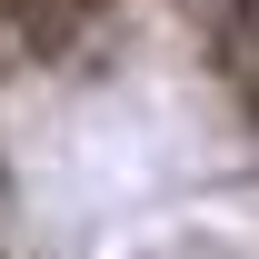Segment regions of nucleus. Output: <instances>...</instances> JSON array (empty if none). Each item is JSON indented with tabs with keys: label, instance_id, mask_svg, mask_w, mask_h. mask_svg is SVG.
Segmentation results:
<instances>
[{
	"label": "nucleus",
	"instance_id": "obj_1",
	"mask_svg": "<svg viewBox=\"0 0 259 259\" xmlns=\"http://www.w3.org/2000/svg\"><path fill=\"white\" fill-rule=\"evenodd\" d=\"M0 259H259V0H0Z\"/></svg>",
	"mask_w": 259,
	"mask_h": 259
}]
</instances>
